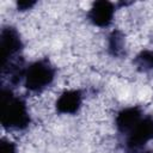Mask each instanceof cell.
<instances>
[{
	"mask_svg": "<svg viewBox=\"0 0 153 153\" xmlns=\"http://www.w3.org/2000/svg\"><path fill=\"white\" fill-rule=\"evenodd\" d=\"M143 110L139 105L127 106L121 109L115 117V126L117 131L126 136L143 117Z\"/></svg>",
	"mask_w": 153,
	"mask_h": 153,
	"instance_id": "6",
	"label": "cell"
},
{
	"mask_svg": "<svg viewBox=\"0 0 153 153\" xmlns=\"http://www.w3.org/2000/svg\"><path fill=\"white\" fill-rule=\"evenodd\" d=\"M0 122L7 130H24L31 123L25 99L4 86L0 93Z\"/></svg>",
	"mask_w": 153,
	"mask_h": 153,
	"instance_id": "1",
	"label": "cell"
},
{
	"mask_svg": "<svg viewBox=\"0 0 153 153\" xmlns=\"http://www.w3.org/2000/svg\"><path fill=\"white\" fill-rule=\"evenodd\" d=\"M129 153H153V149H139V151H134V152H129Z\"/></svg>",
	"mask_w": 153,
	"mask_h": 153,
	"instance_id": "12",
	"label": "cell"
},
{
	"mask_svg": "<svg viewBox=\"0 0 153 153\" xmlns=\"http://www.w3.org/2000/svg\"><path fill=\"white\" fill-rule=\"evenodd\" d=\"M133 65L140 73L153 74V50L142 49L139 51L133 60Z\"/></svg>",
	"mask_w": 153,
	"mask_h": 153,
	"instance_id": "9",
	"label": "cell"
},
{
	"mask_svg": "<svg viewBox=\"0 0 153 153\" xmlns=\"http://www.w3.org/2000/svg\"><path fill=\"white\" fill-rule=\"evenodd\" d=\"M116 12V5L108 0H98L92 2L87 11L88 22L97 27H108L111 25Z\"/></svg>",
	"mask_w": 153,
	"mask_h": 153,
	"instance_id": "5",
	"label": "cell"
},
{
	"mask_svg": "<svg viewBox=\"0 0 153 153\" xmlns=\"http://www.w3.org/2000/svg\"><path fill=\"white\" fill-rule=\"evenodd\" d=\"M0 153H17V145L4 137L0 141Z\"/></svg>",
	"mask_w": 153,
	"mask_h": 153,
	"instance_id": "10",
	"label": "cell"
},
{
	"mask_svg": "<svg viewBox=\"0 0 153 153\" xmlns=\"http://www.w3.org/2000/svg\"><path fill=\"white\" fill-rule=\"evenodd\" d=\"M24 43L19 31L12 25H5L0 32V57L1 65L22 56Z\"/></svg>",
	"mask_w": 153,
	"mask_h": 153,
	"instance_id": "4",
	"label": "cell"
},
{
	"mask_svg": "<svg viewBox=\"0 0 153 153\" xmlns=\"http://www.w3.org/2000/svg\"><path fill=\"white\" fill-rule=\"evenodd\" d=\"M82 92L80 90L63 91L55 102V109L61 115H75L82 105Z\"/></svg>",
	"mask_w": 153,
	"mask_h": 153,
	"instance_id": "7",
	"label": "cell"
},
{
	"mask_svg": "<svg viewBox=\"0 0 153 153\" xmlns=\"http://www.w3.org/2000/svg\"><path fill=\"white\" fill-rule=\"evenodd\" d=\"M35 5H36V1H18V2L16 4L17 10H18V11H20V12H24V11L31 10Z\"/></svg>",
	"mask_w": 153,
	"mask_h": 153,
	"instance_id": "11",
	"label": "cell"
},
{
	"mask_svg": "<svg viewBox=\"0 0 153 153\" xmlns=\"http://www.w3.org/2000/svg\"><path fill=\"white\" fill-rule=\"evenodd\" d=\"M106 48L108 53L116 59L123 57L127 51H126V36L121 30H112L106 41Z\"/></svg>",
	"mask_w": 153,
	"mask_h": 153,
	"instance_id": "8",
	"label": "cell"
},
{
	"mask_svg": "<svg viewBox=\"0 0 153 153\" xmlns=\"http://www.w3.org/2000/svg\"><path fill=\"white\" fill-rule=\"evenodd\" d=\"M153 140V116L145 115L142 120L124 136V146L129 152L142 149Z\"/></svg>",
	"mask_w": 153,
	"mask_h": 153,
	"instance_id": "3",
	"label": "cell"
},
{
	"mask_svg": "<svg viewBox=\"0 0 153 153\" xmlns=\"http://www.w3.org/2000/svg\"><path fill=\"white\" fill-rule=\"evenodd\" d=\"M56 78V68L48 59L36 60L26 66L24 86L31 93H41L51 86Z\"/></svg>",
	"mask_w": 153,
	"mask_h": 153,
	"instance_id": "2",
	"label": "cell"
}]
</instances>
